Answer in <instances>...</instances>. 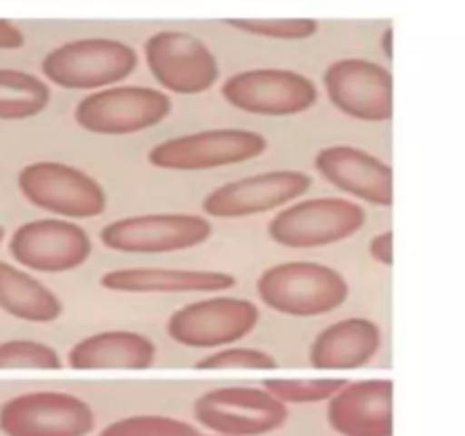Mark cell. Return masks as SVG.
<instances>
[{"label":"cell","instance_id":"6da1fadb","mask_svg":"<svg viewBox=\"0 0 465 436\" xmlns=\"http://www.w3.org/2000/svg\"><path fill=\"white\" fill-rule=\"evenodd\" d=\"M257 293L268 309L295 318H313L339 309L350 284L336 268L318 262H284L266 268Z\"/></svg>","mask_w":465,"mask_h":436},{"label":"cell","instance_id":"7a4b0ae2","mask_svg":"<svg viewBox=\"0 0 465 436\" xmlns=\"http://www.w3.org/2000/svg\"><path fill=\"white\" fill-rule=\"evenodd\" d=\"M136 64L139 54L125 41L86 36L50 50L41 62V73L62 89L94 94L121 84L134 73Z\"/></svg>","mask_w":465,"mask_h":436},{"label":"cell","instance_id":"3957f363","mask_svg":"<svg viewBox=\"0 0 465 436\" xmlns=\"http://www.w3.org/2000/svg\"><path fill=\"white\" fill-rule=\"evenodd\" d=\"M171 109L173 100L166 91L141 84H116L86 94L75 107V123L94 134H136L159 125Z\"/></svg>","mask_w":465,"mask_h":436},{"label":"cell","instance_id":"277c9868","mask_svg":"<svg viewBox=\"0 0 465 436\" xmlns=\"http://www.w3.org/2000/svg\"><path fill=\"white\" fill-rule=\"evenodd\" d=\"M366 225V209L345 198H304L268 223V236L293 250L325 248L350 239Z\"/></svg>","mask_w":465,"mask_h":436},{"label":"cell","instance_id":"5b68a950","mask_svg":"<svg viewBox=\"0 0 465 436\" xmlns=\"http://www.w3.org/2000/svg\"><path fill=\"white\" fill-rule=\"evenodd\" d=\"M268 139L239 127H213L162 141L148 153V162L163 171H212L262 157Z\"/></svg>","mask_w":465,"mask_h":436},{"label":"cell","instance_id":"8992f818","mask_svg":"<svg viewBox=\"0 0 465 436\" xmlns=\"http://www.w3.org/2000/svg\"><path fill=\"white\" fill-rule=\"evenodd\" d=\"M27 203L62 218H95L107 209L103 184L89 173L62 162L27 164L18 173Z\"/></svg>","mask_w":465,"mask_h":436},{"label":"cell","instance_id":"52a82bcc","mask_svg":"<svg viewBox=\"0 0 465 436\" xmlns=\"http://www.w3.org/2000/svg\"><path fill=\"white\" fill-rule=\"evenodd\" d=\"M193 416L221 436H262L284 427L289 409L263 386H221L195 400Z\"/></svg>","mask_w":465,"mask_h":436},{"label":"cell","instance_id":"ba28073f","mask_svg":"<svg viewBox=\"0 0 465 436\" xmlns=\"http://www.w3.org/2000/svg\"><path fill=\"white\" fill-rule=\"evenodd\" d=\"M259 322L257 304L245 298L213 295L177 309L166 322V332L184 348L221 350L252 334Z\"/></svg>","mask_w":465,"mask_h":436},{"label":"cell","instance_id":"9c48e42d","mask_svg":"<svg viewBox=\"0 0 465 436\" xmlns=\"http://www.w3.org/2000/svg\"><path fill=\"white\" fill-rule=\"evenodd\" d=\"M143 57L159 86L177 95L204 94L221 75L213 50L189 32H154L145 39Z\"/></svg>","mask_w":465,"mask_h":436},{"label":"cell","instance_id":"30bf717a","mask_svg":"<svg viewBox=\"0 0 465 436\" xmlns=\"http://www.w3.org/2000/svg\"><path fill=\"white\" fill-rule=\"evenodd\" d=\"M223 98L234 109L254 116H295L312 109L318 86L291 68H250L223 82Z\"/></svg>","mask_w":465,"mask_h":436},{"label":"cell","instance_id":"8fae6325","mask_svg":"<svg viewBox=\"0 0 465 436\" xmlns=\"http://www.w3.org/2000/svg\"><path fill=\"white\" fill-rule=\"evenodd\" d=\"M213 234L209 218L198 213H139L116 218L100 230L104 248L130 254H163L189 250Z\"/></svg>","mask_w":465,"mask_h":436},{"label":"cell","instance_id":"7c38bea8","mask_svg":"<svg viewBox=\"0 0 465 436\" xmlns=\"http://www.w3.org/2000/svg\"><path fill=\"white\" fill-rule=\"evenodd\" d=\"M94 427L89 402L64 391H30L0 407V431L7 436H86Z\"/></svg>","mask_w":465,"mask_h":436},{"label":"cell","instance_id":"4fadbf2b","mask_svg":"<svg viewBox=\"0 0 465 436\" xmlns=\"http://www.w3.org/2000/svg\"><path fill=\"white\" fill-rule=\"evenodd\" d=\"M327 98L345 116L384 123L393 116V75L381 64L363 57L336 59L322 73Z\"/></svg>","mask_w":465,"mask_h":436},{"label":"cell","instance_id":"5bb4252c","mask_svg":"<svg viewBox=\"0 0 465 436\" xmlns=\"http://www.w3.org/2000/svg\"><path fill=\"white\" fill-rule=\"evenodd\" d=\"M94 245L84 227L66 218L23 223L9 239L14 262L35 272H68L89 262Z\"/></svg>","mask_w":465,"mask_h":436},{"label":"cell","instance_id":"9a60e30c","mask_svg":"<svg viewBox=\"0 0 465 436\" xmlns=\"http://www.w3.org/2000/svg\"><path fill=\"white\" fill-rule=\"evenodd\" d=\"M312 184V175L302 171L257 173L227 182L204 195L203 212L209 218L257 216L302 198Z\"/></svg>","mask_w":465,"mask_h":436},{"label":"cell","instance_id":"2e32d148","mask_svg":"<svg viewBox=\"0 0 465 436\" xmlns=\"http://www.w3.org/2000/svg\"><path fill=\"white\" fill-rule=\"evenodd\" d=\"M325 182L352 198L377 207L393 204V168L354 145H330L313 159Z\"/></svg>","mask_w":465,"mask_h":436},{"label":"cell","instance_id":"e0dca14e","mask_svg":"<svg viewBox=\"0 0 465 436\" xmlns=\"http://www.w3.org/2000/svg\"><path fill=\"white\" fill-rule=\"evenodd\" d=\"M327 421L341 436L393 434V382H348L327 400Z\"/></svg>","mask_w":465,"mask_h":436},{"label":"cell","instance_id":"ac0fdd59","mask_svg":"<svg viewBox=\"0 0 465 436\" xmlns=\"http://www.w3.org/2000/svg\"><path fill=\"white\" fill-rule=\"evenodd\" d=\"M381 327L371 318H343L318 332L309 348V363L318 371H354L377 357Z\"/></svg>","mask_w":465,"mask_h":436},{"label":"cell","instance_id":"d6986e66","mask_svg":"<svg viewBox=\"0 0 465 436\" xmlns=\"http://www.w3.org/2000/svg\"><path fill=\"white\" fill-rule=\"evenodd\" d=\"M100 284L116 293H209L236 284L225 271L193 268H116L100 277Z\"/></svg>","mask_w":465,"mask_h":436},{"label":"cell","instance_id":"ffe728a7","mask_svg":"<svg viewBox=\"0 0 465 436\" xmlns=\"http://www.w3.org/2000/svg\"><path fill=\"white\" fill-rule=\"evenodd\" d=\"M157 357L153 341L141 332L107 330L77 341L68 350V366L75 371H143Z\"/></svg>","mask_w":465,"mask_h":436},{"label":"cell","instance_id":"44dd1931","mask_svg":"<svg viewBox=\"0 0 465 436\" xmlns=\"http://www.w3.org/2000/svg\"><path fill=\"white\" fill-rule=\"evenodd\" d=\"M0 309L18 321L53 322L62 316L64 304L44 282L23 268L0 262Z\"/></svg>","mask_w":465,"mask_h":436},{"label":"cell","instance_id":"7402d4cb","mask_svg":"<svg viewBox=\"0 0 465 436\" xmlns=\"http://www.w3.org/2000/svg\"><path fill=\"white\" fill-rule=\"evenodd\" d=\"M50 104V86L18 68H0V121H25Z\"/></svg>","mask_w":465,"mask_h":436},{"label":"cell","instance_id":"603a6c76","mask_svg":"<svg viewBox=\"0 0 465 436\" xmlns=\"http://www.w3.org/2000/svg\"><path fill=\"white\" fill-rule=\"evenodd\" d=\"M348 380L339 377H272L263 382V389L284 404H313L339 393Z\"/></svg>","mask_w":465,"mask_h":436},{"label":"cell","instance_id":"cb8c5ba5","mask_svg":"<svg viewBox=\"0 0 465 436\" xmlns=\"http://www.w3.org/2000/svg\"><path fill=\"white\" fill-rule=\"evenodd\" d=\"M0 368L59 371V368H64V362L53 345L41 343V341L16 339L0 343Z\"/></svg>","mask_w":465,"mask_h":436},{"label":"cell","instance_id":"d4e9b609","mask_svg":"<svg viewBox=\"0 0 465 436\" xmlns=\"http://www.w3.org/2000/svg\"><path fill=\"white\" fill-rule=\"evenodd\" d=\"M227 25L245 35L280 41L309 39L321 27L313 18H245V21H227Z\"/></svg>","mask_w":465,"mask_h":436},{"label":"cell","instance_id":"484cf974","mask_svg":"<svg viewBox=\"0 0 465 436\" xmlns=\"http://www.w3.org/2000/svg\"><path fill=\"white\" fill-rule=\"evenodd\" d=\"M193 425L171 416H130L114 421L100 436H193Z\"/></svg>","mask_w":465,"mask_h":436},{"label":"cell","instance_id":"4316f807","mask_svg":"<svg viewBox=\"0 0 465 436\" xmlns=\"http://www.w3.org/2000/svg\"><path fill=\"white\" fill-rule=\"evenodd\" d=\"M200 371H272L277 362L272 354L257 348H221L195 363Z\"/></svg>","mask_w":465,"mask_h":436},{"label":"cell","instance_id":"83f0119b","mask_svg":"<svg viewBox=\"0 0 465 436\" xmlns=\"http://www.w3.org/2000/svg\"><path fill=\"white\" fill-rule=\"evenodd\" d=\"M368 250H371V257L377 263H381V266H393V232L386 230L381 234L372 236Z\"/></svg>","mask_w":465,"mask_h":436},{"label":"cell","instance_id":"f1b7e54d","mask_svg":"<svg viewBox=\"0 0 465 436\" xmlns=\"http://www.w3.org/2000/svg\"><path fill=\"white\" fill-rule=\"evenodd\" d=\"M25 44V35L21 27L0 18V50H16Z\"/></svg>","mask_w":465,"mask_h":436},{"label":"cell","instance_id":"f546056e","mask_svg":"<svg viewBox=\"0 0 465 436\" xmlns=\"http://www.w3.org/2000/svg\"><path fill=\"white\" fill-rule=\"evenodd\" d=\"M391 39H393V30H391V27H386V32L381 35V48H384L386 57H391V54H393V48H391Z\"/></svg>","mask_w":465,"mask_h":436},{"label":"cell","instance_id":"4dcf8cb0","mask_svg":"<svg viewBox=\"0 0 465 436\" xmlns=\"http://www.w3.org/2000/svg\"><path fill=\"white\" fill-rule=\"evenodd\" d=\"M3 239H5V230H3V225H0V243H3Z\"/></svg>","mask_w":465,"mask_h":436},{"label":"cell","instance_id":"1f68e13d","mask_svg":"<svg viewBox=\"0 0 465 436\" xmlns=\"http://www.w3.org/2000/svg\"><path fill=\"white\" fill-rule=\"evenodd\" d=\"M193 436H213V434H200V431H198V434H193ZM218 436H221V434H218Z\"/></svg>","mask_w":465,"mask_h":436}]
</instances>
